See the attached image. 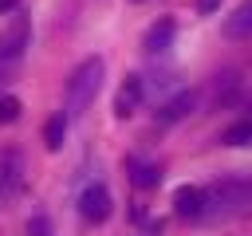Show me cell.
<instances>
[{"mask_svg": "<svg viewBox=\"0 0 252 236\" xmlns=\"http://www.w3.org/2000/svg\"><path fill=\"white\" fill-rule=\"evenodd\" d=\"M252 208V181L248 177H224L205 189V220H224V216H244Z\"/></svg>", "mask_w": 252, "mask_h": 236, "instance_id": "7a4b0ae2", "label": "cell"}, {"mask_svg": "<svg viewBox=\"0 0 252 236\" xmlns=\"http://www.w3.org/2000/svg\"><path fill=\"white\" fill-rule=\"evenodd\" d=\"M79 212H83V220H91V224H102V220L110 216V193H106L102 185H91V189H83V197H79Z\"/></svg>", "mask_w": 252, "mask_h": 236, "instance_id": "ba28073f", "label": "cell"}, {"mask_svg": "<svg viewBox=\"0 0 252 236\" xmlns=\"http://www.w3.org/2000/svg\"><path fill=\"white\" fill-rule=\"evenodd\" d=\"M220 142H224V146H252V118L232 122V126L220 134Z\"/></svg>", "mask_w": 252, "mask_h": 236, "instance_id": "4fadbf2b", "label": "cell"}, {"mask_svg": "<svg viewBox=\"0 0 252 236\" xmlns=\"http://www.w3.org/2000/svg\"><path fill=\"white\" fill-rule=\"evenodd\" d=\"M220 8V0H197V12L201 16H209V12H217Z\"/></svg>", "mask_w": 252, "mask_h": 236, "instance_id": "2e32d148", "label": "cell"}, {"mask_svg": "<svg viewBox=\"0 0 252 236\" xmlns=\"http://www.w3.org/2000/svg\"><path fill=\"white\" fill-rule=\"evenodd\" d=\"M28 39H32V20H28L24 12H16V16L8 20L4 35H0V67H12V63H20V59H24V47H28Z\"/></svg>", "mask_w": 252, "mask_h": 236, "instance_id": "3957f363", "label": "cell"}, {"mask_svg": "<svg viewBox=\"0 0 252 236\" xmlns=\"http://www.w3.org/2000/svg\"><path fill=\"white\" fill-rule=\"evenodd\" d=\"M16 8H20V0H0V16L4 12H16Z\"/></svg>", "mask_w": 252, "mask_h": 236, "instance_id": "e0dca14e", "label": "cell"}, {"mask_svg": "<svg viewBox=\"0 0 252 236\" xmlns=\"http://www.w3.org/2000/svg\"><path fill=\"white\" fill-rule=\"evenodd\" d=\"M28 236H51V220H47L43 212H35V216L28 220Z\"/></svg>", "mask_w": 252, "mask_h": 236, "instance_id": "9a60e30c", "label": "cell"}, {"mask_svg": "<svg viewBox=\"0 0 252 236\" xmlns=\"http://www.w3.org/2000/svg\"><path fill=\"white\" fill-rule=\"evenodd\" d=\"M173 212L181 220H205V189L197 185H181L173 193Z\"/></svg>", "mask_w": 252, "mask_h": 236, "instance_id": "52a82bcc", "label": "cell"}, {"mask_svg": "<svg viewBox=\"0 0 252 236\" xmlns=\"http://www.w3.org/2000/svg\"><path fill=\"white\" fill-rule=\"evenodd\" d=\"M102 75H106V67H102L98 55L83 59V63L67 75V87H63V114H67V118H79V114L94 102V94H98V87H102Z\"/></svg>", "mask_w": 252, "mask_h": 236, "instance_id": "6da1fadb", "label": "cell"}, {"mask_svg": "<svg viewBox=\"0 0 252 236\" xmlns=\"http://www.w3.org/2000/svg\"><path fill=\"white\" fill-rule=\"evenodd\" d=\"M158 165L154 161H142V157H130V181L138 185V189H154L158 185Z\"/></svg>", "mask_w": 252, "mask_h": 236, "instance_id": "8fae6325", "label": "cell"}, {"mask_svg": "<svg viewBox=\"0 0 252 236\" xmlns=\"http://www.w3.org/2000/svg\"><path fill=\"white\" fill-rule=\"evenodd\" d=\"M20 118V98L16 94H4L0 98V122H16Z\"/></svg>", "mask_w": 252, "mask_h": 236, "instance_id": "5bb4252c", "label": "cell"}, {"mask_svg": "<svg viewBox=\"0 0 252 236\" xmlns=\"http://www.w3.org/2000/svg\"><path fill=\"white\" fill-rule=\"evenodd\" d=\"M63 134H67V114H51L47 126H43V146L47 149H59L63 146Z\"/></svg>", "mask_w": 252, "mask_h": 236, "instance_id": "7c38bea8", "label": "cell"}, {"mask_svg": "<svg viewBox=\"0 0 252 236\" xmlns=\"http://www.w3.org/2000/svg\"><path fill=\"white\" fill-rule=\"evenodd\" d=\"M134 4H142V0H134Z\"/></svg>", "mask_w": 252, "mask_h": 236, "instance_id": "ac0fdd59", "label": "cell"}, {"mask_svg": "<svg viewBox=\"0 0 252 236\" xmlns=\"http://www.w3.org/2000/svg\"><path fill=\"white\" fill-rule=\"evenodd\" d=\"M193 106H197V94L193 90H177L173 98H165L161 106H158V126H173V122H181V118H189L193 114Z\"/></svg>", "mask_w": 252, "mask_h": 236, "instance_id": "8992f818", "label": "cell"}, {"mask_svg": "<svg viewBox=\"0 0 252 236\" xmlns=\"http://www.w3.org/2000/svg\"><path fill=\"white\" fill-rule=\"evenodd\" d=\"M24 185V153L12 146V149H0V205L12 201Z\"/></svg>", "mask_w": 252, "mask_h": 236, "instance_id": "277c9868", "label": "cell"}, {"mask_svg": "<svg viewBox=\"0 0 252 236\" xmlns=\"http://www.w3.org/2000/svg\"><path fill=\"white\" fill-rule=\"evenodd\" d=\"M142 98H146L142 75H126L122 87H118V94H114V114H118V118H130V114L142 106Z\"/></svg>", "mask_w": 252, "mask_h": 236, "instance_id": "5b68a950", "label": "cell"}, {"mask_svg": "<svg viewBox=\"0 0 252 236\" xmlns=\"http://www.w3.org/2000/svg\"><path fill=\"white\" fill-rule=\"evenodd\" d=\"M224 35L228 39H248L252 35V0H240L236 12L224 20Z\"/></svg>", "mask_w": 252, "mask_h": 236, "instance_id": "30bf717a", "label": "cell"}, {"mask_svg": "<svg viewBox=\"0 0 252 236\" xmlns=\"http://www.w3.org/2000/svg\"><path fill=\"white\" fill-rule=\"evenodd\" d=\"M173 35H177V24L165 16V20H158V24L146 31V39H142V51H146V55H161V51H169Z\"/></svg>", "mask_w": 252, "mask_h": 236, "instance_id": "9c48e42d", "label": "cell"}]
</instances>
